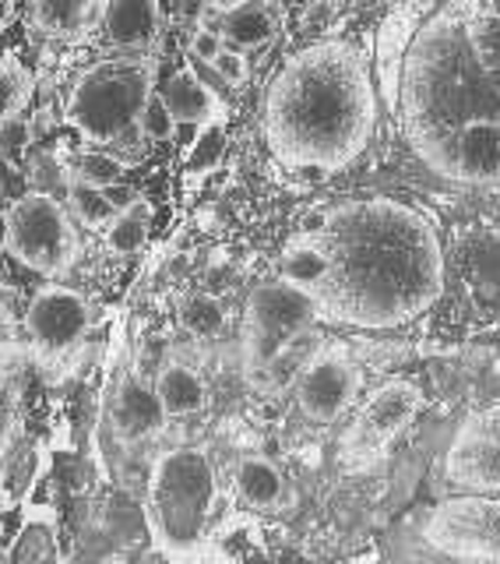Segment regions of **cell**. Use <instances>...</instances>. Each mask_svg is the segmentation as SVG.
Instances as JSON below:
<instances>
[{
  "label": "cell",
  "instance_id": "6da1fadb",
  "mask_svg": "<svg viewBox=\"0 0 500 564\" xmlns=\"http://www.w3.org/2000/svg\"><path fill=\"white\" fill-rule=\"evenodd\" d=\"M325 254L317 282L320 317L331 325L388 332L431 311L448 282V254L423 208L370 194L300 223Z\"/></svg>",
  "mask_w": 500,
  "mask_h": 564
},
{
  "label": "cell",
  "instance_id": "7a4b0ae2",
  "mask_svg": "<svg viewBox=\"0 0 500 564\" xmlns=\"http://www.w3.org/2000/svg\"><path fill=\"white\" fill-rule=\"evenodd\" d=\"M476 4L452 0L416 29L395 113L405 145L441 181L500 191V82L469 40Z\"/></svg>",
  "mask_w": 500,
  "mask_h": 564
},
{
  "label": "cell",
  "instance_id": "3957f363",
  "mask_svg": "<svg viewBox=\"0 0 500 564\" xmlns=\"http://www.w3.org/2000/svg\"><path fill=\"white\" fill-rule=\"evenodd\" d=\"M378 128L370 64L346 40L296 50L264 88L261 134L290 173L331 176L360 159Z\"/></svg>",
  "mask_w": 500,
  "mask_h": 564
},
{
  "label": "cell",
  "instance_id": "277c9868",
  "mask_svg": "<svg viewBox=\"0 0 500 564\" xmlns=\"http://www.w3.org/2000/svg\"><path fill=\"white\" fill-rule=\"evenodd\" d=\"M219 480L208 452L170 448L152 463L149 476V529L166 557H191L208 540L219 516Z\"/></svg>",
  "mask_w": 500,
  "mask_h": 564
},
{
  "label": "cell",
  "instance_id": "5b68a950",
  "mask_svg": "<svg viewBox=\"0 0 500 564\" xmlns=\"http://www.w3.org/2000/svg\"><path fill=\"white\" fill-rule=\"evenodd\" d=\"M155 93V61L149 50L117 53L70 82L64 102V120L81 138L99 145H123L141 134V110Z\"/></svg>",
  "mask_w": 500,
  "mask_h": 564
},
{
  "label": "cell",
  "instance_id": "8992f818",
  "mask_svg": "<svg viewBox=\"0 0 500 564\" xmlns=\"http://www.w3.org/2000/svg\"><path fill=\"white\" fill-rule=\"evenodd\" d=\"M8 254L43 279H61L81 258V237L75 216L46 191L22 194L8 208L4 226Z\"/></svg>",
  "mask_w": 500,
  "mask_h": 564
},
{
  "label": "cell",
  "instance_id": "52a82bcc",
  "mask_svg": "<svg viewBox=\"0 0 500 564\" xmlns=\"http://www.w3.org/2000/svg\"><path fill=\"white\" fill-rule=\"evenodd\" d=\"M420 543L444 561H500V494L452 490L423 516Z\"/></svg>",
  "mask_w": 500,
  "mask_h": 564
},
{
  "label": "cell",
  "instance_id": "ba28073f",
  "mask_svg": "<svg viewBox=\"0 0 500 564\" xmlns=\"http://www.w3.org/2000/svg\"><path fill=\"white\" fill-rule=\"evenodd\" d=\"M88 328H93V314H88V304L78 290L46 279L32 293L25 307L29 352L50 381L70 375V367L78 364L88 343Z\"/></svg>",
  "mask_w": 500,
  "mask_h": 564
},
{
  "label": "cell",
  "instance_id": "9c48e42d",
  "mask_svg": "<svg viewBox=\"0 0 500 564\" xmlns=\"http://www.w3.org/2000/svg\"><path fill=\"white\" fill-rule=\"evenodd\" d=\"M317 322H325L317 296L311 290L296 286V282H290L285 275L254 286V293L247 300V314H243L247 378L258 375L293 335H300L303 328H311Z\"/></svg>",
  "mask_w": 500,
  "mask_h": 564
},
{
  "label": "cell",
  "instance_id": "30bf717a",
  "mask_svg": "<svg viewBox=\"0 0 500 564\" xmlns=\"http://www.w3.org/2000/svg\"><path fill=\"white\" fill-rule=\"evenodd\" d=\"M423 410V392L420 384L405 378H391L381 388H373L367 402L360 405V413L352 416V423L343 434L338 445V458L346 469H370L378 466L388 455V448L409 431Z\"/></svg>",
  "mask_w": 500,
  "mask_h": 564
},
{
  "label": "cell",
  "instance_id": "8fae6325",
  "mask_svg": "<svg viewBox=\"0 0 500 564\" xmlns=\"http://www.w3.org/2000/svg\"><path fill=\"white\" fill-rule=\"evenodd\" d=\"M441 473L452 490L500 494V399L458 423L441 455Z\"/></svg>",
  "mask_w": 500,
  "mask_h": 564
},
{
  "label": "cell",
  "instance_id": "7c38bea8",
  "mask_svg": "<svg viewBox=\"0 0 500 564\" xmlns=\"http://www.w3.org/2000/svg\"><path fill=\"white\" fill-rule=\"evenodd\" d=\"M360 388H363L360 364L343 346H325L317 352V360L303 370L293 395H296V410L325 427V423L343 420L352 410Z\"/></svg>",
  "mask_w": 500,
  "mask_h": 564
},
{
  "label": "cell",
  "instance_id": "4fadbf2b",
  "mask_svg": "<svg viewBox=\"0 0 500 564\" xmlns=\"http://www.w3.org/2000/svg\"><path fill=\"white\" fill-rule=\"evenodd\" d=\"M458 282L479 317H500V229L476 226L458 243Z\"/></svg>",
  "mask_w": 500,
  "mask_h": 564
},
{
  "label": "cell",
  "instance_id": "5bb4252c",
  "mask_svg": "<svg viewBox=\"0 0 500 564\" xmlns=\"http://www.w3.org/2000/svg\"><path fill=\"white\" fill-rule=\"evenodd\" d=\"M166 405L159 399L155 384H145L141 378H123L120 388L113 392V405H110V420L113 431L123 441H145L152 434L163 431L166 423Z\"/></svg>",
  "mask_w": 500,
  "mask_h": 564
},
{
  "label": "cell",
  "instance_id": "9a60e30c",
  "mask_svg": "<svg viewBox=\"0 0 500 564\" xmlns=\"http://www.w3.org/2000/svg\"><path fill=\"white\" fill-rule=\"evenodd\" d=\"M102 25L110 43L123 53L152 50L163 29V14H159V0H110L102 14Z\"/></svg>",
  "mask_w": 500,
  "mask_h": 564
},
{
  "label": "cell",
  "instance_id": "2e32d148",
  "mask_svg": "<svg viewBox=\"0 0 500 564\" xmlns=\"http://www.w3.org/2000/svg\"><path fill=\"white\" fill-rule=\"evenodd\" d=\"M325 346L328 343H325V335H320L317 325L303 328L258 370V375H250V381H254L264 395H279V392H285V388H296V381L303 378V370L317 360V352Z\"/></svg>",
  "mask_w": 500,
  "mask_h": 564
},
{
  "label": "cell",
  "instance_id": "e0dca14e",
  "mask_svg": "<svg viewBox=\"0 0 500 564\" xmlns=\"http://www.w3.org/2000/svg\"><path fill=\"white\" fill-rule=\"evenodd\" d=\"M423 22L416 18V8L413 4H402L399 11L388 14V22L381 25V43H378V53H381V78H384V96H388V106L395 110L399 106V78H402V61H405V50L413 43V35Z\"/></svg>",
  "mask_w": 500,
  "mask_h": 564
},
{
  "label": "cell",
  "instance_id": "ac0fdd59",
  "mask_svg": "<svg viewBox=\"0 0 500 564\" xmlns=\"http://www.w3.org/2000/svg\"><path fill=\"white\" fill-rule=\"evenodd\" d=\"M61 543H57V522L50 508H35L14 529V536L4 551V564H57Z\"/></svg>",
  "mask_w": 500,
  "mask_h": 564
},
{
  "label": "cell",
  "instance_id": "d6986e66",
  "mask_svg": "<svg viewBox=\"0 0 500 564\" xmlns=\"http://www.w3.org/2000/svg\"><path fill=\"white\" fill-rule=\"evenodd\" d=\"M102 0H32V22L50 40H81L99 22Z\"/></svg>",
  "mask_w": 500,
  "mask_h": 564
},
{
  "label": "cell",
  "instance_id": "ffe728a7",
  "mask_svg": "<svg viewBox=\"0 0 500 564\" xmlns=\"http://www.w3.org/2000/svg\"><path fill=\"white\" fill-rule=\"evenodd\" d=\"M155 392L170 416H194L208 405V388L198 370L187 364H166L155 378Z\"/></svg>",
  "mask_w": 500,
  "mask_h": 564
},
{
  "label": "cell",
  "instance_id": "44dd1931",
  "mask_svg": "<svg viewBox=\"0 0 500 564\" xmlns=\"http://www.w3.org/2000/svg\"><path fill=\"white\" fill-rule=\"evenodd\" d=\"M233 480H237L240 501L250 505L254 511H275L279 501H282V494H285V480H282L279 466L268 463L264 455H247V458H240Z\"/></svg>",
  "mask_w": 500,
  "mask_h": 564
},
{
  "label": "cell",
  "instance_id": "7402d4cb",
  "mask_svg": "<svg viewBox=\"0 0 500 564\" xmlns=\"http://www.w3.org/2000/svg\"><path fill=\"white\" fill-rule=\"evenodd\" d=\"M163 96L173 106V113L181 123H208V120H216L222 113L219 96L211 93V88L198 75H191V70L173 75Z\"/></svg>",
  "mask_w": 500,
  "mask_h": 564
},
{
  "label": "cell",
  "instance_id": "603a6c76",
  "mask_svg": "<svg viewBox=\"0 0 500 564\" xmlns=\"http://www.w3.org/2000/svg\"><path fill=\"white\" fill-rule=\"evenodd\" d=\"M222 35L240 50H258L275 35V18L261 0H247V4L226 11Z\"/></svg>",
  "mask_w": 500,
  "mask_h": 564
},
{
  "label": "cell",
  "instance_id": "cb8c5ba5",
  "mask_svg": "<svg viewBox=\"0 0 500 564\" xmlns=\"http://www.w3.org/2000/svg\"><path fill=\"white\" fill-rule=\"evenodd\" d=\"M43 473V448L40 445H11L4 448V508H14L32 490Z\"/></svg>",
  "mask_w": 500,
  "mask_h": 564
},
{
  "label": "cell",
  "instance_id": "d4e9b609",
  "mask_svg": "<svg viewBox=\"0 0 500 564\" xmlns=\"http://www.w3.org/2000/svg\"><path fill=\"white\" fill-rule=\"evenodd\" d=\"M102 237L113 254H120V258L138 254L149 240V205L134 202L128 212H120V216L102 229Z\"/></svg>",
  "mask_w": 500,
  "mask_h": 564
},
{
  "label": "cell",
  "instance_id": "484cf974",
  "mask_svg": "<svg viewBox=\"0 0 500 564\" xmlns=\"http://www.w3.org/2000/svg\"><path fill=\"white\" fill-rule=\"evenodd\" d=\"M70 208H75V219L88 229H106L120 216V208L113 205L110 191L88 184V181H81V176L70 184Z\"/></svg>",
  "mask_w": 500,
  "mask_h": 564
},
{
  "label": "cell",
  "instance_id": "4316f807",
  "mask_svg": "<svg viewBox=\"0 0 500 564\" xmlns=\"http://www.w3.org/2000/svg\"><path fill=\"white\" fill-rule=\"evenodd\" d=\"M181 325L184 332H191L194 339H216L226 325V311L219 304V296L211 293H191L181 304Z\"/></svg>",
  "mask_w": 500,
  "mask_h": 564
},
{
  "label": "cell",
  "instance_id": "83f0119b",
  "mask_svg": "<svg viewBox=\"0 0 500 564\" xmlns=\"http://www.w3.org/2000/svg\"><path fill=\"white\" fill-rule=\"evenodd\" d=\"M469 40H472L476 57L483 61V67L500 70V14H493L483 4H476V11L469 18Z\"/></svg>",
  "mask_w": 500,
  "mask_h": 564
},
{
  "label": "cell",
  "instance_id": "f1b7e54d",
  "mask_svg": "<svg viewBox=\"0 0 500 564\" xmlns=\"http://www.w3.org/2000/svg\"><path fill=\"white\" fill-rule=\"evenodd\" d=\"M0 82H4V117H18L29 106L35 93V78L32 70L22 67V61L14 53H4V64H0Z\"/></svg>",
  "mask_w": 500,
  "mask_h": 564
},
{
  "label": "cell",
  "instance_id": "f546056e",
  "mask_svg": "<svg viewBox=\"0 0 500 564\" xmlns=\"http://www.w3.org/2000/svg\"><path fill=\"white\" fill-rule=\"evenodd\" d=\"M261 554H264V543H261L254 519H237L219 533V557L243 561V557H261Z\"/></svg>",
  "mask_w": 500,
  "mask_h": 564
},
{
  "label": "cell",
  "instance_id": "4dcf8cb0",
  "mask_svg": "<svg viewBox=\"0 0 500 564\" xmlns=\"http://www.w3.org/2000/svg\"><path fill=\"white\" fill-rule=\"evenodd\" d=\"M141 134L149 141H170L176 131H181V120H176L173 106L166 102L163 93H152V99L145 102V110H141Z\"/></svg>",
  "mask_w": 500,
  "mask_h": 564
},
{
  "label": "cell",
  "instance_id": "1f68e13d",
  "mask_svg": "<svg viewBox=\"0 0 500 564\" xmlns=\"http://www.w3.org/2000/svg\"><path fill=\"white\" fill-rule=\"evenodd\" d=\"M78 176L88 184H96V187H113L123 181V163L113 155H106V152H85L78 159Z\"/></svg>",
  "mask_w": 500,
  "mask_h": 564
},
{
  "label": "cell",
  "instance_id": "d6a6232c",
  "mask_svg": "<svg viewBox=\"0 0 500 564\" xmlns=\"http://www.w3.org/2000/svg\"><path fill=\"white\" fill-rule=\"evenodd\" d=\"M211 67H216V75L226 82V85H233V88H240L247 78H250V61L243 57V50L237 46V50H226L222 46V53L216 61H211Z\"/></svg>",
  "mask_w": 500,
  "mask_h": 564
},
{
  "label": "cell",
  "instance_id": "836d02e7",
  "mask_svg": "<svg viewBox=\"0 0 500 564\" xmlns=\"http://www.w3.org/2000/svg\"><path fill=\"white\" fill-rule=\"evenodd\" d=\"M191 50H194V57H198V61L211 64L222 53V32L198 29V32H194V40H191Z\"/></svg>",
  "mask_w": 500,
  "mask_h": 564
},
{
  "label": "cell",
  "instance_id": "e575fe53",
  "mask_svg": "<svg viewBox=\"0 0 500 564\" xmlns=\"http://www.w3.org/2000/svg\"><path fill=\"white\" fill-rule=\"evenodd\" d=\"M29 141H32V123H25L22 113H18V117H4V149H8V155H11L18 145L25 149Z\"/></svg>",
  "mask_w": 500,
  "mask_h": 564
},
{
  "label": "cell",
  "instance_id": "d590c367",
  "mask_svg": "<svg viewBox=\"0 0 500 564\" xmlns=\"http://www.w3.org/2000/svg\"><path fill=\"white\" fill-rule=\"evenodd\" d=\"M184 14H187V18H194V22H198V18L205 14V4H202V0H187V4H184Z\"/></svg>",
  "mask_w": 500,
  "mask_h": 564
},
{
  "label": "cell",
  "instance_id": "8d00e7d4",
  "mask_svg": "<svg viewBox=\"0 0 500 564\" xmlns=\"http://www.w3.org/2000/svg\"><path fill=\"white\" fill-rule=\"evenodd\" d=\"M240 4H247V0H216V8H219V11H233V8H240Z\"/></svg>",
  "mask_w": 500,
  "mask_h": 564
},
{
  "label": "cell",
  "instance_id": "74e56055",
  "mask_svg": "<svg viewBox=\"0 0 500 564\" xmlns=\"http://www.w3.org/2000/svg\"><path fill=\"white\" fill-rule=\"evenodd\" d=\"M11 14H14V0H4V25H11Z\"/></svg>",
  "mask_w": 500,
  "mask_h": 564
},
{
  "label": "cell",
  "instance_id": "f35d334b",
  "mask_svg": "<svg viewBox=\"0 0 500 564\" xmlns=\"http://www.w3.org/2000/svg\"><path fill=\"white\" fill-rule=\"evenodd\" d=\"M290 4H293V8H314L317 0H290Z\"/></svg>",
  "mask_w": 500,
  "mask_h": 564
},
{
  "label": "cell",
  "instance_id": "ab89813d",
  "mask_svg": "<svg viewBox=\"0 0 500 564\" xmlns=\"http://www.w3.org/2000/svg\"><path fill=\"white\" fill-rule=\"evenodd\" d=\"M487 8H490L493 14H500V0H490V4H487Z\"/></svg>",
  "mask_w": 500,
  "mask_h": 564
},
{
  "label": "cell",
  "instance_id": "60d3db41",
  "mask_svg": "<svg viewBox=\"0 0 500 564\" xmlns=\"http://www.w3.org/2000/svg\"><path fill=\"white\" fill-rule=\"evenodd\" d=\"M493 75H497V82H500V70H493Z\"/></svg>",
  "mask_w": 500,
  "mask_h": 564
}]
</instances>
